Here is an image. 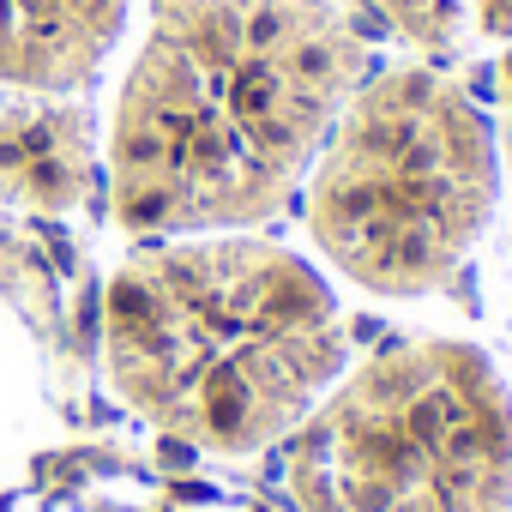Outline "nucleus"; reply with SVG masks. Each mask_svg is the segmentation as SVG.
Instances as JSON below:
<instances>
[{
	"label": "nucleus",
	"mask_w": 512,
	"mask_h": 512,
	"mask_svg": "<svg viewBox=\"0 0 512 512\" xmlns=\"http://www.w3.org/2000/svg\"><path fill=\"white\" fill-rule=\"evenodd\" d=\"M91 115L61 91L0 85V193L25 205H73L91 187Z\"/></svg>",
	"instance_id": "obj_6"
},
{
	"label": "nucleus",
	"mask_w": 512,
	"mask_h": 512,
	"mask_svg": "<svg viewBox=\"0 0 512 512\" xmlns=\"http://www.w3.org/2000/svg\"><path fill=\"white\" fill-rule=\"evenodd\" d=\"M103 368L169 440L253 458L344 380L350 338L332 284L290 247L235 229L163 235L109 278Z\"/></svg>",
	"instance_id": "obj_2"
},
{
	"label": "nucleus",
	"mask_w": 512,
	"mask_h": 512,
	"mask_svg": "<svg viewBox=\"0 0 512 512\" xmlns=\"http://www.w3.org/2000/svg\"><path fill=\"white\" fill-rule=\"evenodd\" d=\"M157 7H163V0H157Z\"/></svg>",
	"instance_id": "obj_9"
},
{
	"label": "nucleus",
	"mask_w": 512,
	"mask_h": 512,
	"mask_svg": "<svg viewBox=\"0 0 512 512\" xmlns=\"http://www.w3.org/2000/svg\"><path fill=\"white\" fill-rule=\"evenodd\" d=\"M368 49L332 0H163L109 127L133 235H223L296 199Z\"/></svg>",
	"instance_id": "obj_1"
},
{
	"label": "nucleus",
	"mask_w": 512,
	"mask_h": 512,
	"mask_svg": "<svg viewBox=\"0 0 512 512\" xmlns=\"http://www.w3.org/2000/svg\"><path fill=\"white\" fill-rule=\"evenodd\" d=\"M284 446L302 512H512V392L470 344L344 368Z\"/></svg>",
	"instance_id": "obj_4"
},
{
	"label": "nucleus",
	"mask_w": 512,
	"mask_h": 512,
	"mask_svg": "<svg viewBox=\"0 0 512 512\" xmlns=\"http://www.w3.org/2000/svg\"><path fill=\"white\" fill-rule=\"evenodd\" d=\"M374 7L434 67L512 49V0H374Z\"/></svg>",
	"instance_id": "obj_7"
},
{
	"label": "nucleus",
	"mask_w": 512,
	"mask_h": 512,
	"mask_svg": "<svg viewBox=\"0 0 512 512\" xmlns=\"http://www.w3.org/2000/svg\"><path fill=\"white\" fill-rule=\"evenodd\" d=\"M500 133L434 61L368 73L308 175V229L368 296H428L482 241Z\"/></svg>",
	"instance_id": "obj_3"
},
{
	"label": "nucleus",
	"mask_w": 512,
	"mask_h": 512,
	"mask_svg": "<svg viewBox=\"0 0 512 512\" xmlns=\"http://www.w3.org/2000/svg\"><path fill=\"white\" fill-rule=\"evenodd\" d=\"M500 169L512 181V49L500 61Z\"/></svg>",
	"instance_id": "obj_8"
},
{
	"label": "nucleus",
	"mask_w": 512,
	"mask_h": 512,
	"mask_svg": "<svg viewBox=\"0 0 512 512\" xmlns=\"http://www.w3.org/2000/svg\"><path fill=\"white\" fill-rule=\"evenodd\" d=\"M133 0H0V85L79 91L127 31Z\"/></svg>",
	"instance_id": "obj_5"
}]
</instances>
